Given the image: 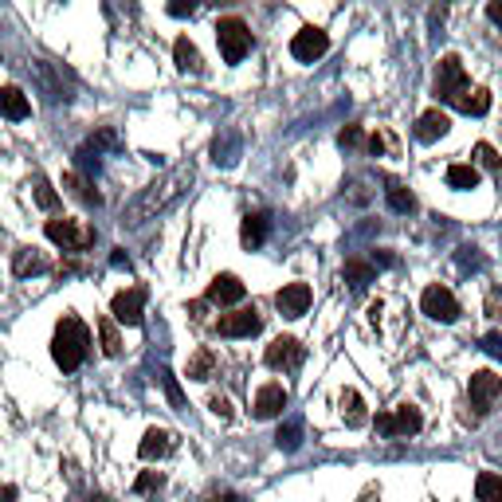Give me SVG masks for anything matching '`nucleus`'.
I'll use <instances>...</instances> for the list:
<instances>
[{
	"mask_svg": "<svg viewBox=\"0 0 502 502\" xmlns=\"http://www.w3.org/2000/svg\"><path fill=\"white\" fill-rule=\"evenodd\" d=\"M338 141H342V146H350V150H357V146H362V141H365V134H362V130H357V126H345L342 134H338Z\"/></svg>",
	"mask_w": 502,
	"mask_h": 502,
	"instance_id": "obj_36",
	"label": "nucleus"
},
{
	"mask_svg": "<svg viewBox=\"0 0 502 502\" xmlns=\"http://www.w3.org/2000/svg\"><path fill=\"white\" fill-rule=\"evenodd\" d=\"M32 188H35V205H40V208H47V212H52V208H59V193H55V188L43 181V177H35V181H32Z\"/></svg>",
	"mask_w": 502,
	"mask_h": 502,
	"instance_id": "obj_30",
	"label": "nucleus"
},
{
	"mask_svg": "<svg viewBox=\"0 0 502 502\" xmlns=\"http://www.w3.org/2000/svg\"><path fill=\"white\" fill-rule=\"evenodd\" d=\"M448 130H451V118L444 111H424L416 118V138L420 141H436V138H444Z\"/></svg>",
	"mask_w": 502,
	"mask_h": 502,
	"instance_id": "obj_18",
	"label": "nucleus"
},
{
	"mask_svg": "<svg viewBox=\"0 0 502 502\" xmlns=\"http://www.w3.org/2000/svg\"><path fill=\"white\" fill-rule=\"evenodd\" d=\"M487 314H491V318H502V291H491V294H487Z\"/></svg>",
	"mask_w": 502,
	"mask_h": 502,
	"instance_id": "obj_38",
	"label": "nucleus"
},
{
	"mask_svg": "<svg viewBox=\"0 0 502 502\" xmlns=\"http://www.w3.org/2000/svg\"><path fill=\"white\" fill-rule=\"evenodd\" d=\"M373 424H377L381 436H416L424 428V416H420V409H416V404L404 401L392 412H381Z\"/></svg>",
	"mask_w": 502,
	"mask_h": 502,
	"instance_id": "obj_6",
	"label": "nucleus"
},
{
	"mask_svg": "<svg viewBox=\"0 0 502 502\" xmlns=\"http://www.w3.org/2000/svg\"><path fill=\"white\" fill-rule=\"evenodd\" d=\"M244 294H247V286L240 283V275L224 271V275H217V279L208 283L205 303H212V306H236V303H244Z\"/></svg>",
	"mask_w": 502,
	"mask_h": 502,
	"instance_id": "obj_11",
	"label": "nucleus"
},
{
	"mask_svg": "<svg viewBox=\"0 0 502 502\" xmlns=\"http://www.w3.org/2000/svg\"><path fill=\"white\" fill-rule=\"evenodd\" d=\"M193 173H197V165H193V161H185V165H177V169H173L169 177H161L158 185H150L146 193H141V197L134 200V205L126 208V224H134V228H138V224L153 220L165 205H173V200L185 193L188 181H193Z\"/></svg>",
	"mask_w": 502,
	"mask_h": 502,
	"instance_id": "obj_1",
	"label": "nucleus"
},
{
	"mask_svg": "<svg viewBox=\"0 0 502 502\" xmlns=\"http://www.w3.org/2000/svg\"><path fill=\"white\" fill-rule=\"evenodd\" d=\"M420 310L432 322H456L459 318V303H456V294L448 291V286H439V283H432L428 291L420 294Z\"/></svg>",
	"mask_w": 502,
	"mask_h": 502,
	"instance_id": "obj_9",
	"label": "nucleus"
},
{
	"mask_svg": "<svg viewBox=\"0 0 502 502\" xmlns=\"http://www.w3.org/2000/svg\"><path fill=\"white\" fill-rule=\"evenodd\" d=\"M456 106H459L463 114H475V118H479V114H487V111H491V91L475 87V91H468V94H463V99H459Z\"/></svg>",
	"mask_w": 502,
	"mask_h": 502,
	"instance_id": "obj_26",
	"label": "nucleus"
},
{
	"mask_svg": "<svg viewBox=\"0 0 502 502\" xmlns=\"http://www.w3.org/2000/svg\"><path fill=\"white\" fill-rule=\"evenodd\" d=\"M47 240H52L55 247H63V251H87L94 244V228L91 224H82V220H71V217H52L47 220Z\"/></svg>",
	"mask_w": 502,
	"mask_h": 502,
	"instance_id": "obj_4",
	"label": "nucleus"
},
{
	"mask_svg": "<svg viewBox=\"0 0 502 502\" xmlns=\"http://www.w3.org/2000/svg\"><path fill=\"white\" fill-rule=\"evenodd\" d=\"M432 91H436V99L439 102H451L456 106L463 94L471 91V82H468V71H463L459 63V55H444L436 63V79H432Z\"/></svg>",
	"mask_w": 502,
	"mask_h": 502,
	"instance_id": "obj_3",
	"label": "nucleus"
},
{
	"mask_svg": "<svg viewBox=\"0 0 502 502\" xmlns=\"http://www.w3.org/2000/svg\"><path fill=\"white\" fill-rule=\"evenodd\" d=\"M141 310H146V286L118 291L111 303V314H114V322H122V326H141Z\"/></svg>",
	"mask_w": 502,
	"mask_h": 502,
	"instance_id": "obj_10",
	"label": "nucleus"
},
{
	"mask_svg": "<svg viewBox=\"0 0 502 502\" xmlns=\"http://www.w3.org/2000/svg\"><path fill=\"white\" fill-rule=\"evenodd\" d=\"M165 389H169V401L177 404V409H181L185 401H181V389H177V377H169V373H165Z\"/></svg>",
	"mask_w": 502,
	"mask_h": 502,
	"instance_id": "obj_39",
	"label": "nucleus"
},
{
	"mask_svg": "<svg viewBox=\"0 0 502 502\" xmlns=\"http://www.w3.org/2000/svg\"><path fill=\"white\" fill-rule=\"evenodd\" d=\"M498 392H502V377H498V373H491V369H479V373L471 377L468 397H471V404H475L479 412L491 409V404L498 401Z\"/></svg>",
	"mask_w": 502,
	"mask_h": 502,
	"instance_id": "obj_13",
	"label": "nucleus"
},
{
	"mask_svg": "<svg viewBox=\"0 0 502 502\" xmlns=\"http://www.w3.org/2000/svg\"><path fill=\"white\" fill-rule=\"evenodd\" d=\"M483 350L491 353V357H502V333H487V338H483Z\"/></svg>",
	"mask_w": 502,
	"mask_h": 502,
	"instance_id": "obj_37",
	"label": "nucleus"
},
{
	"mask_svg": "<svg viewBox=\"0 0 502 502\" xmlns=\"http://www.w3.org/2000/svg\"><path fill=\"white\" fill-rule=\"evenodd\" d=\"M91 502H106V498H102V495H99V498H91Z\"/></svg>",
	"mask_w": 502,
	"mask_h": 502,
	"instance_id": "obj_44",
	"label": "nucleus"
},
{
	"mask_svg": "<svg viewBox=\"0 0 502 502\" xmlns=\"http://www.w3.org/2000/svg\"><path fill=\"white\" fill-rule=\"evenodd\" d=\"M475 498L479 502H502V475L483 471L479 479H475Z\"/></svg>",
	"mask_w": 502,
	"mask_h": 502,
	"instance_id": "obj_25",
	"label": "nucleus"
},
{
	"mask_svg": "<svg viewBox=\"0 0 502 502\" xmlns=\"http://www.w3.org/2000/svg\"><path fill=\"white\" fill-rule=\"evenodd\" d=\"M16 495H20L16 487H5V491H0V498H5V502H16Z\"/></svg>",
	"mask_w": 502,
	"mask_h": 502,
	"instance_id": "obj_43",
	"label": "nucleus"
},
{
	"mask_svg": "<svg viewBox=\"0 0 502 502\" xmlns=\"http://www.w3.org/2000/svg\"><path fill=\"white\" fill-rule=\"evenodd\" d=\"M99 342H102V353H106V357H118V353H122V338H118L114 318H99Z\"/></svg>",
	"mask_w": 502,
	"mask_h": 502,
	"instance_id": "obj_28",
	"label": "nucleus"
},
{
	"mask_svg": "<svg viewBox=\"0 0 502 502\" xmlns=\"http://www.w3.org/2000/svg\"><path fill=\"white\" fill-rule=\"evenodd\" d=\"M91 353V330L82 326L75 314H63L55 322V333H52V357L63 373H75V369L87 362Z\"/></svg>",
	"mask_w": 502,
	"mask_h": 502,
	"instance_id": "obj_2",
	"label": "nucleus"
},
{
	"mask_svg": "<svg viewBox=\"0 0 502 502\" xmlns=\"http://www.w3.org/2000/svg\"><path fill=\"white\" fill-rule=\"evenodd\" d=\"M173 451V436L165 432V428H150L146 436H141V444H138V456L153 463V459H165Z\"/></svg>",
	"mask_w": 502,
	"mask_h": 502,
	"instance_id": "obj_16",
	"label": "nucleus"
},
{
	"mask_svg": "<svg viewBox=\"0 0 502 502\" xmlns=\"http://www.w3.org/2000/svg\"><path fill=\"white\" fill-rule=\"evenodd\" d=\"M173 16H193V5H169Z\"/></svg>",
	"mask_w": 502,
	"mask_h": 502,
	"instance_id": "obj_41",
	"label": "nucleus"
},
{
	"mask_svg": "<svg viewBox=\"0 0 502 502\" xmlns=\"http://www.w3.org/2000/svg\"><path fill=\"white\" fill-rule=\"evenodd\" d=\"M0 114L12 118V122H24V118L32 114L28 94H24L20 87H0Z\"/></svg>",
	"mask_w": 502,
	"mask_h": 502,
	"instance_id": "obj_17",
	"label": "nucleus"
},
{
	"mask_svg": "<svg viewBox=\"0 0 502 502\" xmlns=\"http://www.w3.org/2000/svg\"><path fill=\"white\" fill-rule=\"evenodd\" d=\"M212 373H217V353L212 350H197L193 357H188V369H185L188 381H208Z\"/></svg>",
	"mask_w": 502,
	"mask_h": 502,
	"instance_id": "obj_23",
	"label": "nucleus"
},
{
	"mask_svg": "<svg viewBox=\"0 0 502 502\" xmlns=\"http://www.w3.org/2000/svg\"><path fill=\"white\" fill-rule=\"evenodd\" d=\"M342 420L350 424V428H365V424H369V412H365L362 392H353V389L342 392Z\"/></svg>",
	"mask_w": 502,
	"mask_h": 502,
	"instance_id": "obj_21",
	"label": "nucleus"
},
{
	"mask_svg": "<svg viewBox=\"0 0 502 502\" xmlns=\"http://www.w3.org/2000/svg\"><path fill=\"white\" fill-rule=\"evenodd\" d=\"M267 232H271L267 212H247L244 224H240V240H244V247H259L263 240H267Z\"/></svg>",
	"mask_w": 502,
	"mask_h": 502,
	"instance_id": "obj_19",
	"label": "nucleus"
},
{
	"mask_svg": "<svg viewBox=\"0 0 502 502\" xmlns=\"http://www.w3.org/2000/svg\"><path fill=\"white\" fill-rule=\"evenodd\" d=\"M67 185H71V193H75L79 200H87V205H99V193H91V185L82 181L79 173H67Z\"/></svg>",
	"mask_w": 502,
	"mask_h": 502,
	"instance_id": "obj_33",
	"label": "nucleus"
},
{
	"mask_svg": "<svg viewBox=\"0 0 502 502\" xmlns=\"http://www.w3.org/2000/svg\"><path fill=\"white\" fill-rule=\"evenodd\" d=\"M263 330V314L256 306H240L232 314H220L217 318V333L220 338H251V333Z\"/></svg>",
	"mask_w": 502,
	"mask_h": 502,
	"instance_id": "obj_7",
	"label": "nucleus"
},
{
	"mask_svg": "<svg viewBox=\"0 0 502 502\" xmlns=\"http://www.w3.org/2000/svg\"><path fill=\"white\" fill-rule=\"evenodd\" d=\"M208 409H212V416H220V420H232V401L228 397H208Z\"/></svg>",
	"mask_w": 502,
	"mask_h": 502,
	"instance_id": "obj_35",
	"label": "nucleus"
},
{
	"mask_svg": "<svg viewBox=\"0 0 502 502\" xmlns=\"http://www.w3.org/2000/svg\"><path fill=\"white\" fill-rule=\"evenodd\" d=\"M475 158H479V165H483V169L502 173V158H498V150L491 146V141H479V146H475Z\"/></svg>",
	"mask_w": 502,
	"mask_h": 502,
	"instance_id": "obj_31",
	"label": "nucleus"
},
{
	"mask_svg": "<svg viewBox=\"0 0 502 502\" xmlns=\"http://www.w3.org/2000/svg\"><path fill=\"white\" fill-rule=\"evenodd\" d=\"M362 502H381V491H377V487H365V491H362Z\"/></svg>",
	"mask_w": 502,
	"mask_h": 502,
	"instance_id": "obj_42",
	"label": "nucleus"
},
{
	"mask_svg": "<svg viewBox=\"0 0 502 502\" xmlns=\"http://www.w3.org/2000/svg\"><path fill=\"white\" fill-rule=\"evenodd\" d=\"M345 279H350L357 291H362V286H369L373 283V267H369V263H357V259H350L345 263Z\"/></svg>",
	"mask_w": 502,
	"mask_h": 502,
	"instance_id": "obj_29",
	"label": "nucleus"
},
{
	"mask_svg": "<svg viewBox=\"0 0 502 502\" xmlns=\"http://www.w3.org/2000/svg\"><path fill=\"white\" fill-rule=\"evenodd\" d=\"M12 271H16L20 279H28V275L47 271V259H43L35 247H20V251H16V259H12Z\"/></svg>",
	"mask_w": 502,
	"mask_h": 502,
	"instance_id": "obj_22",
	"label": "nucleus"
},
{
	"mask_svg": "<svg viewBox=\"0 0 502 502\" xmlns=\"http://www.w3.org/2000/svg\"><path fill=\"white\" fill-rule=\"evenodd\" d=\"M298 436H303V424H298V420H291L286 428H279V436H275V444H279L283 451H294L298 444H303V439H298Z\"/></svg>",
	"mask_w": 502,
	"mask_h": 502,
	"instance_id": "obj_32",
	"label": "nucleus"
},
{
	"mask_svg": "<svg viewBox=\"0 0 502 502\" xmlns=\"http://www.w3.org/2000/svg\"><path fill=\"white\" fill-rule=\"evenodd\" d=\"M326 47H330V35L326 32H322V28H303L291 40V55L303 59V63H314V59L326 55Z\"/></svg>",
	"mask_w": 502,
	"mask_h": 502,
	"instance_id": "obj_12",
	"label": "nucleus"
},
{
	"mask_svg": "<svg viewBox=\"0 0 502 502\" xmlns=\"http://www.w3.org/2000/svg\"><path fill=\"white\" fill-rule=\"evenodd\" d=\"M161 483H165L161 471H146V475H138V479H134V495H150V491H158Z\"/></svg>",
	"mask_w": 502,
	"mask_h": 502,
	"instance_id": "obj_34",
	"label": "nucleus"
},
{
	"mask_svg": "<svg viewBox=\"0 0 502 502\" xmlns=\"http://www.w3.org/2000/svg\"><path fill=\"white\" fill-rule=\"evenodd\" d=\"M303 357H306V350L298 338H275L267 345V353H263V362H267V369H275V373H291V369L303 365Z\"/></svg>",
	"mask_w": 502,
	"mask_h": 502,
	"instance_id": "obj_8",
	"label": "nucleus"
},
{
	"mask_svg": "<svg viewBox=\"0 0 502 502\" xmlns=\"http://www.w3.org/2000/svg\"><path fill=\"white\" fill-rule=\"evenodd\" d=\"M385 197H389V205L397 212H412L416 208V197L397 181V177H385Z\"/></svg>",
	"mask_w": 502,
	"mask_h": 502,
	"instance_id": "obj_24",
	"label": "nucleus"
},
{
	"mask_svg": "<svg viewBox=\"0 0 502 502\" xmlns=\"http://www.w3.org/2000/svg\"><path fill=\"white\" fill-rule=\"evenodd\" d=\"M487 16H491V24L502 32V0H491V5H487Z\"/></svg>",
	"mask_w": 502,
	"mask_h": 502,
	"instance_id": "obj_40",
	"label": "nucleus"
},
{
	"mask_svg": "<svg viewBox=\"0 0 502 502\" xmlns=\"http://www.w3.org/2000/svg\"><path fill=\"white\" fill-rule=\"evenodd\" d=\"M448 185L451 188H479V169L475 165H448Z\"/></svg>",
	"mask_w": 502,
	"mask_h": 502,
	"instance_id": "obj_27",
	"label": "nucleus"
},
{
	"mask_svg": "<svg viewBox=\"0 0 502 502\" xmlns=\"http://www.w3.org/2000/svg\"><path fill=\"white\" fill-rule=\"evenodd\" d=\"M286 409V389L283 385H263L256 392V404H251V412H256V420H275Z\"/></svg>",
	"mask_w": 502,
	"mask_h": 502,
	"instance_id": "obj_15",
	"label": "nucleus"
},
{
	"mask_svg": "<svg viewBox=\"0 0 502 502\" xmlns=\"http://www.w3.org/2000/svg\"><path fill=\"white\" fill-rule=\"evenodd\" d=\"M173 59H177V67H181V71H193V75H200V71H205V59H200L197 43L188 40V35H177V43H173Z\"/></svg>",
	"mask_w": 502,
	"mask_h": 502,
	"instance_id": "obj_20",
	"label": "nucleus"
},
{
	"mask_svg": "<svg viewBox=\"0 0 502 502\" xmlns=\"http://www.w3.org/2000/svg\"><path fill=\"white\" fill-rule=\"evenodd\" d=\"M275 306H279L283 318H303L310 310V286L306 283H286L279 294H275Z\"/></svg>",
	"mask_w": 502,
	"mask_h": 502,
	"instance_id": "obj_14",
	"label": "nucleus"
},
{
	"mask_svg": "<svg viewBox=\"0 0 502 502\" xmlns=\"http://www.w3.org/2000/svg\"><path fill=\"white\" fill-rule=\"evenodd\" d=\"M217 43H220L224 63H240L251 52V28L240 16H224V20H217Z\"/></svg>",
	"mask_w": 502,
	"mask_h": 502,
	"instance_id": "obj_5",
	"label": "nucleus"
}]
</instances>
